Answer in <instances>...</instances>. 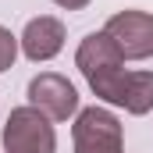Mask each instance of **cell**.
Listing matches in <instances>:
<instances>
[{
    "mask_svg": "<svg viewBox=\"0 0 153 153\" xmlns=\"http://www.w3.org/2000/svg\"><path fill=\"white\" fill-rule=\"evenodd\" d=\"M29 107H36L50 121H68L78 114V89L57 71H39L29 82Z\"/></svg>",
    "mask_w": 153,
    "mask_h": 153,
    "instance_id": "cell-5",
    "label": "cell"
},
{
    "mask_svg": "<svg viewBox=\"0 0 153 153\" xmlns=\"http://www.w3.org/2000/svg\"><path fill=\"white\" fill-rule=\"evenodd\" d=\"M89 89L111 103V107H125L128 114L143 117L153 111V71H132V68H114L107 75L93 78Z\"/></svg>",
    "mask_w": 153,
    "mask_h": 153,
    "instance_id": "cell-1",
    "label": "cell"
},
{
    "mask_svg": "<svg viewBox=\"0 0 153 153\" xmlns=\"http://www.w3.org/2000/svg\"><path fill=\"white\" fill-rule=\"evenodd\" d=\"M18 43H22V53L29 61H36V64L39 61H53L64 50V22L53 18V14H39L22 29Z\"/></svg>",
    "mask_w": 153,
    "mask_h": 153,
    "instance_id": "cell-7",
    "label": "cell"
},
{
    "mask_svg": "<svg viewBox=\"0 0 153 153\" xmlns=\"http://www.w3.org/2000/svg\"><path fill=\"white\" fill-rule=\"evenodd\" d=\"M103 32L117 43L125 61H150L153 57V14L150 11H117L107 18Z\"/></svg>",
    "mask_w": 153,
    "mask_h": 153,
    "instance_id": "cell-4",
    "label": "cell"
},
{
    "mask_svg": "<svg viewBox=\"0 0 153 153\" xmlns=\"http://www.w3.org/2000/svg\"><path fill=\"white\" fill-rule=\"evenodd\" d=\"M75 153H125V132L114 111L107 107H82L71 125Z\"/></svg>",
    "mask_w": 153,
    "mask_h": 153,
    "instance_id": "cell-2",
    "label": "cell"
},
{
    "mask_svg": "<svg viewBox=\"0 0 153 153\" xmlns=\"http://www.w3.org/2000/svg\"><path fill=\"white\" fill-rule=\"evenodd\" d=\"M4 153H57L53 121L36 107H14L4 125Z\"/></svg>",
    "mask_w": 153,
    "mask_h": 153,
    "instance_id": "cell-3",
    "label": "cell"
},
{
    "mask_svg": "<svg viewBox=\"0 0 153 153\" xmlns=\"http://www.w3.org/2000/svg\"><path fill=\"white\" fill-rule=\"evenodd\" d=\"M57 7H64V11H82V7H89V0H53Z\"/></svg>",
    "mask_w": 153,
    "mask_h": 153,
    "instance_id": "cell-9",
    "label": "cell"
},
{
    "mask_svg": "<svg viewBox=\"0 0 153 153\" xmlns=\"http://www.w3.org/2000/svg\"><path fill=\"white\" fill-rule=\"evenodd\" d=\"M18 50H22L18 36H14L11 29H4V25H0V71H7V68L18 61Z\"/></svg>",
    "mask_w": 153,
    "mask_h": 153,
    "instance_id": "cell-8",
    "label": "cell"
},
{
    "mask_svg": "<svg viewBox=\"0 0 153 153\" xmlns=\"http://www.w3.org/2000/svg\"><path fill=\"white\" fill-rule=\"evenodd\" d=\"M75 68L85 75V82H93V78L107 75V71H114V68H125V57H121L117 43L100 29V32H89V36L78 43Z\"/></svg>",
    "mask_w": 153,
    "mask_h": 153,
    "instance_id": "cell-6",
    "label": "cell"
},
{
    "mask_svg": "<svg viewBox=\"0 0 153 153\" xmlns=\"http://www.w3.org/2000/svg\"><path fill=\"white\" fill-rule=\"evenodd\" d=\"M0 153H4V150H0Z\"/></svg>",
    "mask_w": 153,
    "mask_h": 153,
    "instance_id": "cell-10",
    "label": "cell"
}]
</instances>
